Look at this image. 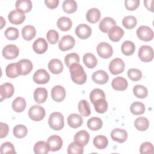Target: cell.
<instances>
[{"label": "cell", "instance_id": "1", "mask_svg": "<svg viewBox=\"0 0 154 154\" xmlns=\"http://www.w3.org/2000/svg\"><path fill=\"white\" fill-rule=\"evenodd\" d=\"M72 80L77 84H84L87 81V75L81 65L75 63L69 67Z\"/></svg>", "mask_w": 154, "mask_h": 154}, {"label": "cell", "instance_id": "2", "mask_svg": "<svg viewBox=\"0 0 154 154\" xmlns=\"http://www.w3.org/2000/svg\"><path fill=\"white\" fill-rule=\"evenodd\" d=\"M48 123L51 128L55 131H60L64 127V117L60 112H54L49 116Z\"/></svg>", "mask_w": 154, "mask_h": 154}, {"label": "cell", "instance_id": "3", "mask_svg": "<svg viewBox=\"0 0 154 154\" xmlns=\"http://www.w3.org/2000/svg\"><path fill=\"white\" fill-rule=\"evenodd\" d=\"M46 112L44 108L39 105L32 106L28 111V116L29 118L35 122L42 120L45 116Z\"/></svg>", "mask_w": 154, "mask_h": 154}, {"label": "cell", "instance_id": "4", "mask_svg": "<svg viewBox=\"0 0 154 154\" xmlns=\"http://www.w3.org/2000/svg\"><path fill=\"white\" fill-rule=\"evenodd\" d=\"M138 57L143 62H150L153 58V51L149 45H143L138 51Z\"/></svg>", "mask_w": 154, "mask_h": 154}, {"label": "cell", "instance_id": "5", "mask_svg": "<svg viewBox=\"0 0 154 154\" xmlns=\"http://www.w3.org/2000/svg\"><path fill=\"white\" fill-rule=\"evenodd\" d=\"M137 35L139 39L145 42L150 41L153 38V32L152 29L150 27L144 25L140 26L137 29Z\"/></svg>", "mask_w": 154, "mask_h": 154}, {"label": "cell", "instance_id": "6", "mask_svg": "<svg viewBox=\"0 0 154 154\" xmlns=\"http://www.w3.org/2000/svg\"><path fill=\"white\" fill-rule=\"evenodd\" d=\"M96 49L98 55L102 58H108L111 57L113 54L112 46L106 42H101L99 43Z\"/></svg>", "mask_w": 154, "mask_h": 154}, {"label": "cell", "instance_id": "7", "mask_svg": "<svg viewBox=\"0 0 154 154\" xmlns=\"http://www.w3.org/2000/svg\"><path fill=\"white\" fill-rule=\"evenodd\" d=\"M125 64L124 61L119 58L113 59L109 64V70L112 75H118L124 71Z\"/></svg>", "mask_w": 154, "mask_h": 154}, {"label": "cell", "instance_id": "8", "mask_svg": "<svg viewBox=\"0 0 154 154\" xmlns=\"http://www.w3.org/2000/svg\"><path fill=\"white\" fill-rule=\"evenodd\" d=\"M75 45V40L74 38L70 35L63 36L60 40L58 47L62 51L70 50L74 47Z\"/></svg>", "mask_w": 154, "mask_h": 154}, {"label": "cell", "instance_id": "9", "mask_svg": "<svg viewBox=\"0 0 154 154\" xmlns=\"http://www.w3.org/2000/svg\"><path fill=\"white\" fill-rule=\"evenodd\" d=\"M19 54V50L17 46L14 45H8L2 49V55L7 60L16 58Z\"/></svg>", "mask_w": 154, "mask_h": 154}, {"label": "cell", "instance_id": "10", "mask_svg": "<svg viewBox=\"0 0 154 154\" xmlns=\"http://www.w3.org/2000/svg\"><path fill=\"white\" fill-rule=\"evenodd\" d=\"M32 79L36 84H45L49 82L50 75L46 70L40 69L34 73Z\"/></svg>", "mask_w": 154, "mask_h": 154}, {"label": "cell", "instance_id": "11", "mask_svg": "<svg viewBox=\"0 0 154 154\" xmlns=\"http://www.w3.org/2000/svg\"><path fill=\"white\" fill-rule=\"evenodd\" d=\"M47 143L49 150L52 152H55L59 150L61 148L63 142L62 138L60 136L53 135L48 138Z\"/></svg>", "mask_w": 154, "mask_h": 154}, {"label": "cell", "instance_id": "12", "mask_svg": "<svg viewBox=\"0 0 154 154\" xmlns=\"http://www.w3.org/2000/svg\"><path fill=\"white\" fill-rule=\"evenodd\" d=\"M8 19L12 24L20 25L25 20V15L23 13L17 10H14L9 13Z\"/></svg>", "mask_w": 154, "mask_h": 154}, {"label": "cell", "instance_id": "13", "mask_svg": "<svg viewBox=\"0 0 154 154\" xmlns=\"http://www.w3.org/2000/svg\"><path fill=\"white\" fill-rule=\"evenodd\" d=\"M91 29L90 26L87 24L82 23L77 26L75 29L76 35L81 39L85 40L90 37L91 34Z\"/></svg>", "mask_w": 154, "mask_h": 154}, {"label": "cell", "instance_id": "14", "mask_svg": "<svg viewBox=\"0 0 154 154\" xmlns=\"http://www.w3.org/2000/svg\"><path fill=\"white\" fill-rule=\"evenodd\" d=\"M1 101L3 99L11 97L14 93V88L12 84L6 82L0 86Z\"/></svg>", "mask_w": 154, "mask_h": 154}, {"label": "cell", "instance_id": "15", "mask_svg": "<svg viewBox=\"0 0 154 154\" xmlns=\"http://www.w3.org/2000/svg\"><path fill=\"white\" fill-rule=\"evenodd\" d=\"M51 96L52 99L57 102L63 101L66 97V90L61 85H55L51 90Z\"/></svg>", "mask_w": 154, "mask_h": 154}, {"label": "cell", "instance_id": "16", "mask_svg": "<svg viewBox=\"0 0 154 154\" xmlns=\"http://www.w3.org/2000/svg\"><path fill=\"white\" fill-rule=\"evenodd\" d=\"M111 137L113 141H117L119 143H122L126 140L128 138V134L125 129L116 128L112 131Z\"/></svg>", "mask_w": 154, "mask_h": 154}, {"label": "cell", "instance_id": "17", "mask_svg": "<svg viewBox=\"0 0 154 154\" xmlns=\"http://www.w3.org/2000/svg\"><path fill=\"white\" fill-rule=\"evenodd\" d=\"M48 48V45L46 40L43 38H38L35 40L32 44V49L34 51L38 54L45 53Z\"/></svg>", "mask_w": 154, "mask_h": 154}, {"label": "cell", "instance_id": "18", "mask_svg": "<svg viewBox=\"0 0 154 154\" xmlns=\"http://www.w3.org/2000/svg\"><path fill=\"white\" fill-rule=\"evenodd\" d=\"M20 75H26L28 74L32 69L33 66L32 62L28 59H22L17 62Z\"/></svg>", "mask_w": 154, "mask_h": 154}, {"label": "cell", "instance_id": "19", "mask_svg": "<svg viewBox=\"0 0 154 154\" xmlns=\"http://www.w3.org/2000/svg\"><path fill=\"white\" fill-rule=\"evenodd\" d=\"M116 26V22L114 19L110 17H106L101 20L99 25V28L102 32L106 33L109 29Z\"/></svg>", "mask_w": 154, "mask_h": 154}, {"label": "cell", "instance_id": "20", "mask_svg": "<svg viewBox=\"0 0 154 154\" xmlns=\"http://www.w3.org/2000/svg\"><path fill=\"white\" fill-rule=\"evenodd\" d=\"M108 75L104 70H99L94 72L92 75V80L98 84H105L108 82Z\"/></svg>", "mask_w": 154, "mask_h": 154}, {"label": "cell", "instance_id": "21", "mask_svg": "<svg viewBox=\"0 0 154 154\" xmlns=\"http://www.w3.org/2000/svg\"><path fill=\"white\" fill-rule=\"evenodd\" d=\"M108 35L111 41L114 42H119L123 36L124 31L120 26H116L108 31Z\"/></svg>", "mask_w": 154, "mask_h": 154}, {"label": "cell", "instance_id": "22", "mask_svg": "<svg viewBox=\"0 0 154 154\" xmlns=\"http://www.w3.org/2000/svg\"><path fill=\"white\" fill-rule=\"evenodd\" d=\"M128 83L127 80L121 76L114 78L111 82V86L115 90L124 91L128 88Z\"/></svg>", "mask_w": 154, "mask_h": 154}, {"label": "cell", "instance_id": "23", "mask_svg": "<svg viewBox=\"0 0 154 154\" xmlns=\"http://www.w3.org/2000/svg\"><path fill=\"white\" fill-rule=\"evenodd\" d=\"M48 69L54 74H60L63 70V64L58 59H52L48 63Z\"/></svg>", "mask_w": 154, "mask_h": 154}, {"label": "cell", "instance_id": "24", "mask_svg": "<svg viewBox=\"0 0 154 154\" xmlns=\"http://www.w3.org/2000/svg\"><path fill=\"white\" fill-rule=\"evenodd\" d=\"M48 97L47 90L43 87H38L34 91V99L35 101L40 104L45 102Z\"/></svg>", "mask_w": 154, "mask_h": 154}, {"label": "cell", "instance_id": "25", "mask_svg": "<svg viewBox=\"0 0 154 154\" xmlns=\"http://www.w3.org/2000/svg\"><path fill=\"white\" fill-rule=\"evenodd\" d=\"M67 123L70 127L77 128L82 125L83 119L82 116L78 114H71L67 117Z\"/></svg>", "mask_w": 154, "mask_h": 154}, {"label": "cell", "instance_id": "26", "mask_svg": "<svg viewBox=\"0 0 154 154\" xmlns=\"http://www.w3.org/2000/svg\"><path fill=\"white\" fill-rule=\"evenodd\" d=\"M16 10L23 13H28L31 11L32 5L29 0H17L15 3Z\"/></svg>", "mask_w": 154, "mask_h": 154}, {"label": "cell", "instance_id": "27", "mask_svg": "<svg viewBox=\"0 0 154 154\" xmlns=\"http://www.w3.org/2000/svg\"><path fill=\"white\" fill-rule=\"evenodd\" d=\"M57 25L60 30L63 31H67L71 28L72 26V22L69 17L63 16L58 19Z\"/></svg>", "mask_w": 154, "mask_h": 154}, {"label": "cell", "instance_id": "28", "mask_svg": "<svg viewBox=\"0 0 154 154\" xmlns=\"http://www.w3.org/2000/svg\"><path fill=\"white\" fill-rule=\"evenodd\" d=\"M100 18V12L98 8H92L86 13V19L91 23L97 22Z\"/></svg>", "mask_w": 154, "mask_h": 154}, {"label": "cell", "instance_id": "29", "mask_svg": "<svg viewBox=\"0 0 154 154\" xmlns=\"http://www.w3.org/2000/svg\"><path fill=\"white\" fill-rule=\"evenodd\" d=\"M36 29L32 25H26L22 29V35L24 40H31L35 36Z\"/></svg>", "mask_w": 154, "mask_h": 154}, {"label": "cell", "instance_id": "30", "mask_svg": "<svg viewBox=\"0 0 154 154\" xmlns=\"http://www.w3.org/2000/svg\"><path fill=\"white\" fill-rule=\"evenodd\" d=\"M90 140V135L88 132L84 130L78 132L74 136V141L82 144L84 146H86Z\"/></svg>", "mask_w": 154, "mask_h": 154}, {"label": "cell", "instance_id": "31", "mask_svg": "<svg viewBox=\"0 0 154 154\" xmlns=\"http://www.w3.org/2000/svg\"><path fill=\"white\" fill-rule=\"evenodd\" d=\"M26 103L24 98L22 97H16L12 102V108L17 112H22L26 108Z\"/></svg>", "mask_w": 154, "mask_h": 154}, {"label": "cell", "instance_id": "32", "mask_svg": "<svg viewBox=\"0 0 154 154\" xmlns=\"http://www.w3.org/2000/svg\"><path fill=\"white\" fill-rule=\"evenodd\" d=\"M135 50V44L129 40H126L124 42L121 46V51L122 52L126 55L129 56L132 55Z\"/></svg>", "mask_w": 154, "mask_h": 154}, {"label": "cell", "instance_id": "33", "mask_svg": "<svg viewBox=\"0 0 154 154\" xmlns=\"http://www.w3.org/2000/svg\"><path fill=\"white\" fill-rule=\"evenodd\" d=\"M83 62L87 67L89 69L94 68L97 64V58L91 53H87L84 55Z\"/></svg>", "mask_w": 154, "mask_h": 154}, {"label": "cell", "instance_id": "34", "mask_svg": "<svg viewBox=\"0 0 154 154\" xmlns=\"http://www.w3.org/2000/svg\"><path fill=\"white\" fill-rule=\"evenodd\" d=\"M5 73L10 78H14L20 75L17 63H11L7 65L5 69Z\"/></svg>", "mask_w": 154, "mask_h": 154}, {"label": "cell", "instance_id": "35", "mask_svg": "<svg viewBox=\"0 0 154 154\" xmlns=\"http://www.w3.org/2000/svg\"><path fill=\"white\" fill-rule=\"evenodd\" d=\"M34 152L35 154H46L49 152V148L47 142H45L43 141H37L33 148Z\"/></svg>", "mask_w": 154, "mask_h": 154}, {"label": "cell", "instance_id": "36", "mask_svg": "<svg viewBox=\"0 0 154 154\" xmlns=\"http://www.w3.org/2000/svg\"><path fill=\"white\" fill-rule=\"evenodd\" d=\"M93 144L98 149H103L108 144V138L104 135H97L93 139Z\"/></svg>", "mask_w": 154, "mask_h": 154}, {"label": "cell", "instance_id": "37", "mask_svg": "<svg viewBox=\"0 0 154 154\" xmlns=\"http://www.w3.org/2000/svg\"><path fill=\"white\" fill-rule=\"evenodd\" d=\"M67 152L69 154H82L84 152V146L74 141L69 145Z\"/></svg>", "mask_w": 154, "mask_h": 154}, {"label": "cell", "instance_id": "38", "mask_svg": "<svg viewBox=\"0 0 154 154\" xmlns=\"http://www.w3.org/2000/svg\"><path fill=\"white\" fill-rule=\"evenodd\" d=\"M78 110L80 114L84 117L89 116L91 114L90 104L85 99L80 100L78 103Z\"/></svg>", "mask_w": 154, "mask_h": 154}, {"label": "cell", "instance_id": "39", "mask_svg": "<svg viewBox=\"0 0 154 154\" xmlns=\"http://www.w3.org/2000/svg\"><path fill=\"white\" fill-rule=\"evenodd\" d=\"M134 126L138 131H144L149 128V122L147 118L144 117H140L135 120Z\"/></svg>", "mask_w": 154, "mask_h": 154}, {"label": "cell", "instance_id": "40", "mask_svg": "<svg viewBox=\"0 0 154 154\" xmlns=\"http://www.w3.org/2000/svg\"><path fill=\"white\" fill-rule=\"evenodd\" d=\"M102 120L97 117L90 118L87 122V126L91 131H97L102 127Z\"/></svg>", "mask_w": 154, "mask_h": 154}, {"label": "cell", "instance_id": "41", "mask_svg": "<svg viewBox=\"0 0 154 154\" xmlns=\"http://www.w3.org/2000/svg\"><path fill=\"white\" fill-rule=\"evenodd\" d=\"M63 9L67 13H73L77 9V3L74 0H65L63 3Z\"/></svg>", "mask_w": 154, "mask_h": 154}, {"label": "cell", "instance_id": "42", "mask_svg": "<svg viewBox=\"0 0 154 154\" xmlns=\"http://www.w3.org/2000/svg\"><path fill=\"white\" fill-rule=\"evenodd\" d=\"M94 107L96 112L103 114L108 109V103L105 99H100L96 100L94 103Z\"/></svg>", "mask_w": 154, "mask_h": 154}, {"label": "cell", "instance_id": "43", "mask_svg": "<svg viewBox=\"0 0 154 154\" xmlns=\"http://www.w3.org/2000/svg\"><path fill=\"white\" fill-rule=\"evenodd\" d=\"M133 93L135 96L140 99L146 98L148 95L147 88L141 85H135L133 88Z\"/></svg>", "mask_w": 154, "mask_h": 154}, {"label": "cell", "instance_id": "44", "mask_svg": "<svg viewBox=\"0 0 154 154\" xmlns=\"http://www.w3.org/2000/svg\"><path fill=\"white\" fill-rule=\"evenodd\" d=\"M145 106L140 102H134L130 106L131 112L134 115H141L145 112Z\"/></svg>", "mask_w": 154, "mask_h": 154}, {"label": "cell", "instance_id": "45", "mask_svg": "<svg viewBox=\"0 0 154 154\" xmlns=\"http://www.w3.org/2000/svg\"><path fill=\"white\" fill-rule=\"evenodd\" d=\"M137 23V20L134 16H125L122 20L123 26L128 29H131L134 28Z\"/></svg>", "mask_w": 154, "mask_h": 154}, {"label": "cell", "instance_id": "46", "mask_svg": "<svg viewBox=\"0 0 154 154\" xmlns=\"http://www.w3.org/2000/svg\"><path fill=\"white\" fill-rule=\"evenodd\" d=\"M80 61L79 56L76 53L73 52L69 54L66 55L64 58V63L69 68L71 65L75 64V63H79Z\"/></svg>", "mask_w": 154, "mask_h": 154}, {"label": "cell", "instance_id": "47", "mask_svg": "<svg viewBox=\"0 0 154 154\" xmlns=\"http://www.w3.org/2000/svg\"><path fill=\"white\" fill-rule=\"evenodd\" d=\"M28 132L27 128L23 125H17L13 128V134L17 138L25 137Z\"/></svg>", "mask_w": 154, "mask_h": 154}, {"label": "cell", "instance_id": "48", "mask_svg": "<svg viewBox=\"0 0 154 154\" xmlns=\"http://www.w3.org/2000/svg\"><path fill=\"white\" fill-rule=\"evenodd\" d=\"M100 99H105V94L103 91L99 88L93 90L90 94V99L91 103H94L96 100Z\"/></svg>", "mask_w": 154, "mask_h": 154}, {"label": "cell", "instance_id": "49", "mask_svg": "<svg viewBox=\"0 0 154 154\" xmlns=\"http://www.w3.org/2000/svg\"><path fill=\"white\" fill-rule=\"evenodd\" d=\"M4 35L8 40H14L18 38L19 33L17 28L13 27H8L5 31Z\"/></svg>", "mask_w": 154, "mask_h": 154}, {"label": "cell", "instance_id": "50", "mask_svg": "<svg viewBox=\"0 0 154 154\" xmlns=\"http://www.w3.org/2000/svg\"><path fill=\"white\" fill-rule=\"evenodd\" d=\"M128 76L133 81H140L142 78L141 70L137 69H130L128 71Z\"/></svg>", "mask_w": 154, "mask_h": 154}, {"label": "cell", "instance_id": "51", "mask_svg": "<svg viewBox=\"0 0 154 154\" xmlns=\"http://www.w3.org/2000/svg\"><path fill=\"white\" fill-rule=\"evenodd\" d=\"M1 153L2 154L5 153H15V149L13 144L8 141L2 143L1 146Z\"/></svg>", "mask_w": 154, "mask_h": 154}, {"label": "cell", "instance_id": "52", "mask_svg": "<svg viewBox=\"0 0 154 154\" xmlns=\"http://www.w3.org/2000/svg\"><path fill=\"white\" fill-rule=\"evenodd\" d=\"M153 152V146L150 142H144L140 146V152L141 154H152Z\"/></svg>", "mask_w": 154, "mask_h": 154}, {"label": "cell", "instance_id": "53", "mask_svg": "<svg viewBox=\"0 0 154 154\" xmlns=\"http://www.w3.org/2000/svg\"><path fill=\"white\" fill-rule=\"evenodd\" d=\"M46 38L50 44L54 45L58 42L59 38V35L57 31L54 29H50L47 32Z\"/></svg>", "mask_w": 154, "mask_h": 154}, {"label": "cell", "instance_id": "54", "mask_svg": "<svg viewBox=\"0 0 154 154\" xmlns=\"http://www.w3.org/2000/svg\"><path fill=\"white\" fill-rule=\"evenodd\" d=\"M140 3L139 0H126L125 1V5L128 10L133 11L139 7Z\"/></svg>", "mask_w": 154, "mask_h": 154}, {"label": "cell", "instance_id": "55", "mask_svg": "<svg viewBox=\"0 0 154 154\" xmlns=\"http://www.w3.org/2000/svg\"><path fill=\"white\" fill-rule=\"evenodd\" d=\"M0 126H1V134H0V137L1 138H3L4 137H5L8 133V126L4 123L1 122L0 123Z\"/></svg>", "mask_w": 154, "mask_h": 154}, {"label": "cell", "instance_id": "56", "mask_svg": "<svg viewBox=\"0 0 154 154\" xmlns=\"http://www.w3.org/2000/svg\"><path fill=\"white\" fill-rule=\"evenodd\" d=\"M45 3L47 7L53 9L57 7L59 4V0H45Z\"/></svg>", "mask_w": 154, "mask_h": 154}, {"label": "cell", "instance_id": "57", "mask_svg": "<svg viewBox=\"0 0 154 154\" xmlns=\"http://www.w3.org/2000/svg\"><path fill=\"white\" fill-rule=\"evenodd\" d=\"M153 0L150 1H144V6L147 8V9L150 11H153Z\"/></svg>", "mask_w": 154, "mask_h": 154}, {"label": "cell", "instance_id": "58", "mask_svg": "<svg viewBox=\"0 0 154 154\" xmlns=\"http://www.w3.org/2000/svg\"><path fill=\"white\" fill-rule=\"evenodd\" d=\"M1 28H2L4 25H5V21L4 20L2 17H1Z\"/></svg>", "mask_w": 154, "mask_h": 154}]
</instances>
